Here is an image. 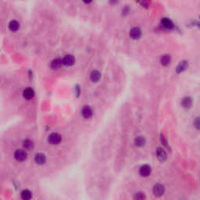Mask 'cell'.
<instances>
[{"mask_svg": "<svg viewBox=\"0 0 200 200\" xmlns=\"http://www.w3.org/2000/svg\"><path fill=\"white\" fill-rule=\"evenodd\" d=\"M101 78V74L98 70H93L90 74V79L93 82H97Z\"/></svg>", "mask_w": 200, "mask_h": 200, "instance_id": "obj_16", "label": "cell"}, {"mask_svg": "<svg viewBox=\"0 0 200 200\" xmlns=\"http://www.w3.org/2000/svg\"><path fill=\"white\" fill-rule=\"evenodd\" d=\"M141 34H142V31L140 30L139 27H133L130 31V36L131 38H132L133 39H138L141 37Z\"/></svg>", "mask_w": 200, "mask_h": 200, "instance_id": "obj_10", "label": "cell"}, {"mask_svg": "<svg viewBox=\"0 0 200 200\" xmlns=\"http://www.w3.org/2000/svg\"><path fill=\"white\" fill-rule=\"evenodd\" d=\"M188 66H189V63H188L187 61H181L177 66L176 71H177V73H181V72L186 70Z\"/></svg>", "mask_w": 200, "mask_h": 200, "instance_id": "obj_15", "label": "cell"}, {"mask_svg": "<svg viewBox=\"0 0 200 200\" xmlns=\"http://www.w3.org/2000/svg\"><path fill=\"white\" fill-rule=\"evenodd\" d=\"M199 178H200V175H199Z\"/></svg>", "mask_w": 200, "mask_h": 200, "instance_id": "obj_24", "label": "cell"}, {"mask_svg": "<svg viewBox=\"0 0 200 200\" xmlns=\"http://www.w3.org/2000/svg\"><path fill=\"white\" fill-rule=\"evenodd\" d=\"M192 105V99L190 97H185L181 100V106L185 109H189Z\"/></svg>", "mask_w": 200, "mask_h": 200, "instance_id": "obj_12", "label": "cell"}, {"mask_svg": "<svg viewBox=\"0 0 200 200\" xmlns=\"http://www.w3.org/2000/svg\"><path fill=\"white\" fill-rule=\"evenodd\" d=\"M23 146L25 149H31L34 147V142H33L32 140L31 139H25L23 141Z\"/></svg>", "mask_w": 200, "mask_h": 200, "instance_id": "obj_19", "label": "cell"}, {"mask_svg": "<svg viewBox=\"0 0 200 200\" xmlns=\"http://www.w3.org/2000/svg\"><path fill=\"white\" fill-rule=\"evenodd\" d=\"M170 61H171V58L169 55H163L160 59L161 64L163 66H167L170 64Z\"/></svg>", "mask_w": 200, "mask_h": 200, "instance_id": "obj_20", "label": "cell"}, {"mask_svg": "<svg viewBox=\"0 0 200 200\" xmlns=\"http://www.w3.org/2000/svg\"><path fill=\"white\" fill-rule=\"evenodd\" d=\"M20 28V24L17 21H11L9 24V29L12 31H17Z\"/></svg>", "mask_w": 200, "mask_h": 200, "instance_id": "obj_18", "label": "cell"}, {"mask_svg": "<svg viewBox=\"0 0 200 200\" xmlns=\"http://www.w3.org/2000/svg\"><path fill=\"white\" fill-rule=\"evenodd\" d=\"M23 95L26 99H31L32 98L34 95V92L32 89L31 88H27V89H24L23 92Z\"/></svg>", "mask_w": 200, "mask_h": 200, "instance_id": "obj_13", "label": "cell"}, {"mask_svg": "<svg viewBox=\"0 0 200 200\" xmlns=\"http://www.w3.org/2000/svg\"><path fill=\"white\" fill-rule=\"evenodd\" d=\"M133 199L134 200H145L146 199V195L145 192H142V191H139V192H137L134 194L133 195Z\"/></svg>", "mask_w": 200, "mask_h": 200, "instance_id": "obj_17", "label": "cell"}, {"mask_svg": "<svg viewBox=\"0 0 200 200\" xmlns=\"http://www.w3.org/2000/svg\"><path fill=\"white\" fill-rule=\"evenodd\" d=\"M62 137L59 133H52L51 134H49L48 138V141L52 145H58L60 143Z\"/></svg>", "mask_w": 200, "mask_h": 200, "instance_id": "obj_4", "label": "cell"}, {"mask_svg": "<svg viewBox=\"0 0 200 200\" xmlns=\"http://www.w3.org/2000/svg\"><path fill=\"white\" fill-rule=\"evenodd\" d=\"M14 158L19 162H23L27 158V153L24 149H17L14 153Z\"/></svg>", "mask_w": 200, "mask_h": 200, "instance_id": "obj_2", "label": "cell"}, {"mask_svg": "<svg viewBox=\"0 0 200 200\" xmlns=\"http://www.w3.org/2000/svg\"><path fill=\"white\" fill-rule=\"evenodd\" d=\"M32 192L29 189H24L21 193V198L22 200H31L32 198Z\"/></svg>", "mask_w": 200, "mask_h": 200, "instance_id": "obj_9", "label": "cell"}, {"mask_svg": "<svg viewBox=\"0 0 200 200\" xmlns=\"http://www.w3.org/2000/svg\"><path fill=\"white\" fill-rule=\"evenodd\" d=\"M165 191H166V189H165L164 185L163 184L157 183L153 186V194L156 198H160L164 195Z\"/></svg>", "mask_w": 200, "mask_h": 200, "instance_id": "obj_1", "label": "cell"}, {"mask_svg": "<svg viewBox=\"0 0 200 200\" xmlns=\"http://www.w3.org/2000/svg\"><path fill=\"white\" fill-rule=\"evenodd\" d=\"M161 23H162L163 26L166 27V28H172L173 26H174L173 22H172L170 19H168V18H163V19H162Z\"/></svg>", "mask_w": 200, "mask_h": 200, "instance_id": "obj_21", "label": "cell"}, {"mask_svg": "<svg viewBox=\"0 0 200 200\" xmlns=\"http://www.w3.org/2000/svg\"><path fill=\"white\" fill-rule=\"evenodd\" d=\"M145 142H146V140L143 136H138V137H136L134 139V145L137 147H142L145 145Z\"/></svg>", "mask_w": 200, "mask_h": 200, "instance_id": "obj_14", "label": "cell"}, {"mask_svg": "<svg viewBox=\"0 0 200 200\" xmlns=\"http://www.w3.org/2000/svg\"><path fill=\"white\" fill-rule=\"evenodd\" d=\"M63 60H61L60 59H54L50 62V66L53 70H57L59 68H60L62 66Z\"/></svg>", "mask_w": 200, "mask_h": 200, "instance_id": "obj_11", "label": "cell"}, {"mask_svg": "<svg viewBox=\"0 0 200 200\" xmlns=\"http://www.w3.org/2000/svg\"><path fill=\"white\" fill-rule=\"evenodd\" d=\"M93 111L89 106H85L81 110V115L85 119H89L92 117Z\"/></svg>", "mask_w": 200, "mask_h": 200, "instance_id": "obj_6", "label": "cell"}, {"mask_svg": "<svg viewBox=\"0 0 200 200\" xmlns=\"http://www.w3.org/2000/svg\"><path fill=\"white\" fill-rule=\"evenodd\" d=\"M193 125H194L195 128L196 129V130L200 131V117H196L195 119L194 122H193Z\"/></svg>", "mask_w": 200, "mask_h": 200, "instance_id": "obj_22", "label": "cell"}, {"mask_svg": "<svg viewBox=\"0 0 200 200\" xmlns=\"http://www.w3.org/2000/svg\"><path fill=\"white\" fill-rule=\"evenodd\" d=\"M152 173L151 166L148 164H144L140 166L139 168V174L143 178H147Z\"/></svg>", "mask_w": 200, "mask_h": 200, "instance_id": "obj_5", "label": "cell"}, {"mask_svg": "<svg viewBox=\"0 0 200 200\" xmlns=\"http://www.w3.org/2000/svg\"><path fill=\"white\" fill-rule=\"evenodd\" d=\"M156 155L158 160L161 163H164L167 159V154L162 147H158L156 149Z\"/></svg>", "mask_w": 200, "mask_h": 200, "instance_id": "obj_3", "label": "cell"}, {"mask_svg": "<svg viewBox=\"0 0 200 200\" xmlns=\"http://www.w3.org/2000/svg\"><path fill=\"white\" fill-rule=\"evenodd\" d=\"M63 63L65 65V66H72L74 64V62H75V60H74V57L72 55H66L63 59L62 60Z\"/></svg>", "mask_w": 200, "mask_h": 200, "instance_id": "obj_7", "label": "cell"}, {"mask_svg": "<svg viewBox=\"0 0 200 200\" xmlns=\"http://www.w3.org/2000/svg\"><path fill=\"white\" fill-rule=\"evenodd\" d=\"M160 140L161 142H162V143L164 145H166V146H167V142H166V140L165 139V137L163 134H161L160 135Z\"/></svg>", "mask_w": 200, "mask_h": 200, "instance_id": "obj_23", "label": "cell"}, {"mask_svg": "<svg viewBox=\"0 0 200 200\" xmlns=\"http://www.w3.org/2000/svg\"><path fill=\"white\" fill-rule=\"evenodd\" d=\"M34 161L38 165H42L46 162V156L43 153H38L36 154L34 156Z\"/></svg>", "mask_w": 200, "mask_h": 200, "instance_id": "obj_8", "label": "cell"}]
</instances>
